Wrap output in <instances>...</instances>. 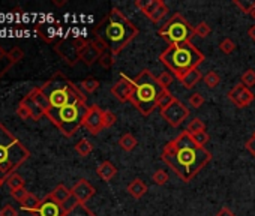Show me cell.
<instances>
[{
	"label": "cell",
	"mask_w": 255,
	"mask_h": 216,
	"mask_svg": "<svg viewBox=\"0 0 255 216\" xmlns=\"http://www.w3.org/2000/svg\"><path fill=\"white\" fill-rule=\"evenodd\" d=\"M161 158L183 182H191L212 161V153L195 144L192 135L183 131L165 144Z\"/></svg>",
	"instance_id": "cell-1"
},
{
	"label": "cell",
	"mask_w": 255,
	"mask_h": 216,
	"mask_svg": "<svg viewBox=\"0 0 255 216\" xmlns=\"http://www.w3.org/2000/svg\"><path fill=\"white\" fill-rule=\"evenodd\" d=\"M93 35L101 39L116 56L138 35V29L117 8H113L93 29Z\"/></svg>",
	"instance_id": "cell-2"
},
{
	"label": "cell",
	"mask_w": 255,
	"mask_h": 216,
	"mask_svg": "<svg viewBox=\"0 0 255 216\" xmlns=\"http://www.w3.org/2000/svg\"><path fill=\"white\" fill-rule=\"evenodd\" d=\"M159 60L168 68L176 78L180 80L189 71L198 68L204 60V56L192 42H186L168 45V48L161 53Z\"/></svg>",
	"instance_id": "cell-3"
},
{
	"label": "cell",
	"mask_w": 255,
	"mask_h": 216,
	"mask_svg": "<svg viewBox=\"0 0 255 216\" xmlns=\"http://www.w3.org/2000/svg\"><path fill=\"white\" fill-rule=\"evenodd\" d=\"M30 156L29 149L0 123V180L6 182Z\"/></svg>",
	"instance_id": "cell-4"
},
{
	"label": "cell",
	"mask_w": 255,
	"mask_h": 216,
	"mask_svg": "<svg viewBox=\"0 0 255 216\" xmlns=\"http://www.w3.org/2000/svg\"><path fill=\"white\" fill-rule=\"evenodd\" d=\"M165 89L158 83V78L149 69H143L132 80V96L131 102L141 114L149 116L156 107L158 99Z\"/></svg>",
	"instance_id": "cell-5"
},
{
	"label": "cell",
	"mask_w": 255,
	"mask_h": 216,
	"mask_svg": "<svg viewBox=\"0 0 255 216\" xmlns=\"http://www.w3.org/2000/svg\"><path fill=\"white\" fill-rule=\"evenodd\" d=\"M41 90L47 96L50 108H60L75 102H86V95L78 86L57 72L50 80L41 86ZM48 108V110H50Z\"/></svg>",
	"instance_id": "cell-6"
},
{
	"label": "cell",
	"mask_w": 255,
	"mask_h": 216,
	"mask_svg": "<svg viewBox=\"0 0 255 216\" xmlns=\"http://www.w3.org/2000/svg\"><path fill=\"white\" fill-rule=\"evenodd\" d=\"M89 111V107L86 102H75V104H69L60 108H50L45 113L50 119V122L57 126V129L66 135V137H72L84 122V117Z\"/></svg>",
	"instance_id": "cell-7"
},
{
	"label": "cell",
	"mask_w": 255,
	"mask_h": 216,
	"mask_svg": "<svg viewBox=\"0 0 255 216\" xmlns=\"http://www.w3.org/2000/svg\"><path fill=\"white\" fill-rule=\"evenodd\" d=\"M158 35L168 45L186 44L191 42L194 36V27L185 17H182L180 14H174L165 24H162L161 29L158 30Z\"/></svg>",
	"instance_id": "cell-8"
},
{
	"label": "cell",
	"mask_w": 255,
	"mask_h": 216,
	"mask_svg": "<svg viewBox=\"0 0 255 216\" xmlns=\"http://www.w3.org/2000/svg\"><path fill=\"white\" fill-rule=\"evenodd\" d=\"M87 44L89 41H86L84 38H69L57 42L54 50L63 57L66 63L74 65L77 60H80V53Z\"/></svg>",
	"instance_id": "cell-9"
},
{
	"label": "cell",
	"mask_w": 255,
	"mask_h": 216,
	"mask_svg": "<svg viewBox=\"0 0 255 216\" xmlns=\"http://www.w3.org/2000/svg\"><path fill=\"white\" fill-rule=\"evenodd\" d=\"M162 117L165 119V122L173 126V128H177L183 123V120H186L188 116H189V108L185 105L180 99L176 98V101L167 107L165 110H162L161 111Z\"/></svg>",
	"instance_id": "cell-10"
},
{
	"label": "cell",
	"mask_w": 255,
	"mask_h": 216,
	"mask_svg": "<svg viewBox=\"0 0 255 216\" xmlns=\"http://www.w3.org/2000/svg\"><path fill=\"white\" fill-rule=\"evenodd\" d=\"M108 50V47L98 38H95L93 41H89V44L83 48L80 53V60L87 65L92 66L95 62H99L101 56Z\"/></svg>",
	"instance_id": "cell-11"
},
{
	"label": "cell",
	"mask_w": 255,
	"mask_h": 216,
	"mask_svg": "<svg viewBox=\"0 0 255 216\" xmlns=\"http://www.w3.org/2000/svg\"><path fill=\"white\" fill-rule=\"evenodd\" d=\"M83 126L90 132V134H99L104 129V110L99 108L98 105L89 107V111L84 117Z\"/></svg>",
	"instance_id": "cell-12"
},
{
	"label": "cell",
	"mask_w": 255,
	"mask_h": 216,
	"mask_svg": "<svg viewBox=\"0 0 255 216\" xmlns=\"http://www.w3.org/2000/svg\"><path fill=\"white\" fill-rule=\"evenodd\" d=\"M228 99L233 102L236 107H239V108H245V107H249L252 102H254V99H255V96H254V93L251 92V89H248V87H245L242 83L240 84H236L233 89H231L230 92H228Z\"/></svg>",
	"instance_id": "cell-13"
},
{
	"label": "cell",
	"mask_w": 255,
	"mask_h": 216,
	"mask_svg": "<svg viewBox=\"0 0 255 216\" xmlns=\"http://www.w3.org/2000/svg\"><path fill=\"white\" fill-rule=\"evenodd\" d=\"M111 93L120 102H131L132 96V80L123 74H120L119 81L111 87Z\"/></svg>",
	"instance_id": "cell-14"
},
{
	"label": "cell",
	"mask_w": 255,
	"mask_h": 216,
	"mask_svg": "<svg viewBox=\"0 0 255 216\" xmlns=\"http://www.w3.org/2000/svg\"><path fill=\"white\" fill-rule=\"evenodd\" d=\"M35 216H65V210L60 203H57L51 195L41 200L39 207L35 210Z\"/></svg>",
	"instance_id": "cell-15"
},
{
	"label": "cell",
	"mask_w": 255,
	"mask_h": 216,
	"mask_svg": "<svg viewBox=\"0 0 255 216\" xmlns=\"http://www.w3.org/2000/svg\"><path fill=\"white\" fill-rule=\"evenodd\" d=\"M71 192H72V195H74L80 203L86 204L87 200H90L92 197L95 195L96 191H95V188L92 186L86 179H80V180L72 186Z\"/></svg>",
	"instance_id": "cell-16"
},
{
	"label": "cell",
	"mask_w": 255,
	"mask_h": 216,
	"mask_svg": "<svg viewBox=\"0 0 255 216\" xmlns=\"http://www.w3.org/2000/svg\"><path fill=\"white\" fill-rule=\"evenodd\" d=\"M164 3L162 0H137L135 6L140 9L146 17L152 18L153 14L159 9V6Z\"/></svg>",
	"instance_id": "cell-17"
},
{
	"label": "cell",
	"mask_w": 255,
	"mask_h": 216,
	"mask_svg": "<svg viewBox=\"0 0 255 216\" xmlns=\"http://www.w3.org/2000/svg\"><path fill=\"white\" fill-rule=\"evenodd\" d=\"M126 192L134 197L135 200H140L146 192H147V185L141 180V179H134L128 186H126Z\"/></svg>",
	"instance_id": "cell-18"
},
{
	"label": "cell",
	"mask_w": 255,
	"mask_h": 216,
	"mask_svg": "<svg viewBox=\"0 0 255 216\" xmlns=\"http://www.w3.org/2000/svg\"><path fill=\"white\" fill-rule=\"evenodd\" d=\"M96 174L99 176L101 180L104 182H110L116 174H117V168L116 165L110 161H104L98 168H96Z\"/></svg>",
	"instance_id": "cell-19"
},
{
	"label": "cell",
	"mask_w": 255,
	"mask_h": 216,
	"mask_svg": "<svg viewBox=\"0 0 255 216\" xmlns=\"http://www.w3.org/2000/svg\"><path fill=\"white\" fill-rule=\"evenodd\" d=\"M21 104L23 105H26L27 107V110L30 111V116H32V120H39L41 117H44L45 116V110H42L29 95H26L24 98L21 99Z\"/></svg>",
	"instance_id": "cell-20"
},
{
	"label": "cell",
	"mask_w": 255,
	"mask_h": 216,
	"mask_svg": "<svg viewBox=\"0 0 255 216\" xmlns=\"http://www.w3.org/2000/svg\"><path fill=\"white\" fill-rule=\"evenodd\" d=\"M203 78V75H201V72H200V69L198 68H195V69H192V71H189L188 74H185L179 81L183 84V87L185 89H194V86L195 84H198V81Z\"/></svg>",
	"instance_id": "cell-21"
},
{
	"label": "cell",
	"mask_w": 255,
	"mask_h": 216,
	"mask_svg": "<svg viewBox=\"0 0 255 216\" xmlns=\"http://www.w3.org/2000/svg\"><path fill=\"white\" fill-rule=\"evenodd\" d=\"M30 98L42 108V110H45V113H47V110L50 108V104H48V99H47V96L44 95V92L41 90V87H35V89H32V92H29L27 93Z\"/></svg>",
	"instance_id": "cell-22"
},
{
	"label": "cell",
	"mask_w": 255,
	"mask_h": 216,
	"mask_svg": "<svg viewBox=\"0 0 255 216\" xmlns=\"http://www.w3.org/2000/svg\"><path fill=\"white\" fill-rule=\"evenodd\" d=\"M50 195H51V198H54L57 203L63 204L69 197L72 195V192H71V189H68L65 185H57V186L50 192Z\"/></svg>",
	"instance_id": "cell-23"
},
{
	"label": "cell",
	"mask_w": 255,
	"mask_h": 216,
	"mask_svg": "<svg viewBox=\"0 0 255 216\" xmlns=\"http://www.w3.org/2000/svg\"><path fill=\"white\" fill-rule=\"evenodd\" d=\"M36 32L39 33V36L44 41H47V42H53L59 36V30L57 29H54L51 26H44V24H38Z\"/></svg>",
	"instance_id": "cell-24"
},
{
	"label": "cell",
	"mask_w": 255,
	"mask_h": 216,
	"mask_svg": "<svg viewBox=\"0 0 255 216\" xmlns=\"http://www.w3.org/2000/svg\"><path fill=\"white\" fill-rule=\"evenodd\" d=\"M137 138L132 135V134H129V132H126V134H123L122 137H120V140H119V146L125 150V152H132L135 147H137Z\"/></svg>",
	"instance_id": "cell-25"
},
{
	"label": "cell",
	"mask_w": 255,
	"mask_h": 216,
	"mask_svg": "<svg viewBox=\"0 0 255 216\" xmlns=\"http://www.w3.org/2000/svg\"><path fill=\"white\" fill-rule=\"evenodd\" d=\"M14 62L11 60L9 54L3 50L2 47H0V78H2L6 72L12 68Z\"/></svg>",
	"instance_id": "cell-26"
},
{
	"label": "cell",
	"mask_w": 255,
	"mask_h": 216,
	"mask_svg": "<svg viewBox=\"0 0 255 216\" xmlns=\"http://www.w3.org/2000/svg\"><path fill=\"white\" fill-rule=\"evenodd\" d=\"M21 209L23 210H27V212H33L35 213V210L39 207V204H41V200H38L33 194H30V192H29V194H27V197L24 198V200H23L21 203Z\"/></svg>",
	"instance_id": "cell-27"
},
{
	"label": "cell",
	"mask_w": 255,
	"mask_h": 216,
	"mask_svg": "<svg viewBox=\"0 0 255 216\" xmlns=\"http://www.w3.org/2000/svg\"><path fill=\"white\" fill-rule=\"evenodd\" d=\"M99 86H101V81L99 80H96V78H86V80H83L81 83H80V89H81V92L86 95V93H93V92H96L98 89H99Z\"/></svg>",
	"instance_id": "cell-28"
},
{
	"label": "cell",
	"mask_w": 255,
	"mask_h": 216,
	"mask_svg": "<svg viewBox=\"0 0 255 216\" xmlns=\"http://www.w3.org/2000/svg\"><path fill=\"white\" fill-rule=\"evenodd\" d=\"M75 152H77L80 156H89L92 152H93V144H92L89 140L83 138V140H80V141L75 144Z\"/></svg>",
	"instance_id": "cell-29"
},
{
	"label": "cell",
	"mask_w": 255,
	"mask_h": 216,
	"mask_svg": "<svg viewBox=\"0 0 255 216\" xmlns=\"http://www.w3.org/2000/svg\"><path fill=\"white\" fill-rule=\"evenodd\" d=\"M174 101H176V96H173V93H170L168 90H164V92H162V95L159 96V99H158V108H159L161 111L165 110V108L170 107Z\"/></svg>",
	"instance_id": "cell-30"
},
{
	"label": "cell",
	"mask_w": 255,
	"mask_h": 216,
	"mask_svg": "<svg viewBox=\"0 0 255 216\" xmlns=\"http://www.w3.org/2000/svg\"><path fill=\"white\" fill-rule=\"evenodd\" d=\"M65 216H95V213L92 212L86 204L80 203V204H77L72 210L66 212Z\"/></svg>",
	"instance_id": "cell-31"
},
{
	"label": "cell",
	"mask_w": 255,
	"mask_h": 216,
	"mask_svg": "<svg viewBox=\"0 0 255 216\" xmlns=\"http://www.w3.org/2000/svg\"><path fill=\"white\" fill-rule=\"evenodd\" d=\"M186 131L189 135H194V134H198V132H203V131H206V125H204V122L201 119H198V117H195V119H192L191 122L188 123V126H186Z\"/></svg>",
	"instance_id": "cell-32"
},
{
	"label": "cell",
	"mask_w": 255,
	"mask_h": 216,
	"mask_svg": "<svg viewBox=\"0 0 255 216\" xmlns=\"http://www.w3.org/2000/svg\"><path fill=\"white\" fill-rule=\"evenodd\" d=\"M203 81H204V84H206L209 89H215V87L221 83V77L218 75V72L210 71V72H207V74L203 77Z\"/></svg>",
	"instance_id": "cell-33"
},
{
	"label": "cell",
	"mask_w": 255,
	"mask_h": 216,
	"mask_svg": "<svg viewBox=\"0 0 255 216\" xmlns=\"http://www.w3.org/2000/svg\"><path fill=\"white\" fill-rule=\"evenodd\" d=\"M6 185H8V188H9L11 192H12V191L20 189V188H24V180H23L21 176H18L17 173H14V174H11V176L8 177Z\"/></svg>",
	"instance_id": "cell-34"
},
{
	"label": "cell",
	"mask_w": 255,
	"mask_h": 216,
	"mask_svg": "<svg viewBox=\"0 0 255 216\" xmlns=\"http://www.w3.org/2000/svg\"><path fill=\"white\" fill-rule=\"evenodd\" d=\"M158 78V83L162 86V87H164L165 90L173 84V81H174V75L171 74V72L170 71H165V72H161V74L156 77Z\"/></svg>",
	"instance_id": "cell-35"
},
{
	"label": "cell",
	"mask_w": 255,
	"mask_h": 216,
	"mask_svg": "<svg viewBox=\"0 0 255 216\" xmlns=\"http://www.w3.org/2000/svg\"><path fill=\"white\" fill-rule=\"evenodd\" d=\"M212 33V29H210V26H209L207 23H204V21H201V23H198L197 26L194 27V35L195 36H198V38H207L209 35Z\"/></svg>",
	"instance_id": "cell-36"
},
{
	"label": "cell",
	"mask_w": 255,
	"mask_h": 216,
	"mask_svg": "<svg viewBox=\"0 0 255 216\" xmlns=\"http://www.w3.org/2000/svg\"><path fill=\"white\" fill-rule=\"evenodd\" d=\"M219 50L224 53V54H231L234 50H236V44L233 39H230V38H225L219 42Z\"/></svg>",
	"instance_id": "cell-37"
},
{
	"label": "cell",
	"mask_w": 255,
	"mask_h": 216,
	"mask_svg": "<svg viewBox=\"0 0 255 216\" xmlns=\"http://www.w3.org/2000/svg\"><path fill=\"white\" fill-rule=\"evenodd\" d=\"M242 84L248 89L255 86V71L254 69H246L242 75Z\"/></svg>",
	"instance_id": "cell-38"
},
{
	"label": "cell",
	"mask_w": 255,
	"mask_h": 216,
	"mask_svg": "<svg viewBox=\"0 0 255 216\" xmlns=\"http://www.w3.org/2000/svg\"><path fill=\"white\" fill-rule=\"evenodd\" d=\"M99 63H101V66L102 68H105V69H110L113 65H114V54L110 51V50H107L102 56H101V59H99Z\"/></svg>",
	"instance_id": "cell-39"
},
{
	"label": "cell",
	"mask_w": 255,
	"mask_h": 216,
	"mask_svg": "<svg viewBox=\"0 0 255 216\" xmlns=\"http://www.w3.org/2000/svg\"><path fill=\"white\" fill-rule=\"evenodd\" d=\"M188 102H189V105L192 108H200L204 104V96L201 93L195 92V93H192L189 98H188Z\"/></svg>",
	"instance_id": "cell-40"
},
{
	"label": "cell",
	"mask_w": 255,
	"mask_h": 216,
	"mask_svg": "<svg viewBox=\"0 0 255 216\" xmlns=\"http://www.w3.org/2000/svg\"><path fill=\"white\" fill-rule=\"evenodd\" d=\"M152 180H153L158 186H162V185H165V183L168 182V174H167L164 170H158V171L153 173Z\"/></svg>",
	"instance_id": "cell-41"
},
{
	"label": "cell",
	"mask_w": 255,
	"mask_h": 216,
	"mask_svg": "<svg viewBox=\"0 0 255 216\" xmlns=\"http://www.w3.org/2000/svg\"><path fill=\"white\" fill-rule=\"evenodd\" d=\"M234 5H236L237 8H240L242 12L251 14V11L255 8V0H251V2H245V0H234Z\"/></svg>",
	"instance_id": "cell-42"
},
{
	"label": "cell",
	"mask_w": 255,
	"mask_h": 216,
	"mask_svg": "<svg viewBox=\"0 0 255 216\" xmlns=\"http://www.w3.org/2000/svg\"><path fill=\"white\" fill-rule=\"evenodd\" d=\"M116 122H117V116L113 111L104 110V128H111L113 125H116Z\"/></svg>",
	"instance_id": "cell-43"
},
{
	"label": "cell",
	"mask_w": 255,
	"mask_h": 216,
	"mask_svg": "<svg viewBox=\"0 0 255 216\" xmlns=\"http://www.w3.org/2000/svg\"><path fill=\"white\" fill-rule=\"evenodd\" d=\"M192 140L195 141V144H198L200 147H206V144L209 143L210 137H209V134H207L206 131H203V132L194 134V135H192Z\"/></svg>",
	"instance_id": "cell-44"
},
{
	"label": "cell",
	"mask_w": 255,
	"mask_h": 216,
	"mask_svg": "<svg viewBox=\"0 0 255 216\" xmlns=\"http://www.w3.org/2000/svg\"><path fill=\"white\" fill-rule=\"evenodd\" d=\"M167 14H168V6H167L165 3H162V5L159 6V9L153 14V17H152L150 20H152L153 23H159V21H161L162 18H164Z\"/></svg>",
	"instance_id": "cell-45"
},
{
	"label": "cell",
	"mask_w": 255,
	"mask_h": 216,
	"mask_svg": "<svg viewBox=\"0 0 255 216\" xmlns=\"http://www.w3.org/2000/svg\"><path fill=\"white\" fill-rule=\"evenodd\" d=\"M8 54H9V57H11V60H12L14 63L20 62L23 57H24V51H23L20 47H14L11 51H8Z\"/></svg>",
	"instance_id": "cell-46"
},
{
	"label": "cell",
	"mask_w": 255,
	"mask_h": 216,
	"mask_svg": "<svg viewBox=\"0 0 255 216\" xmlns=\"http://www.w3.org/2000/svg\"><path fill=\"white\" fill-rule=\"evenodd\" d=\"M17 116L21 119V120H27V119H32V116H30V111L27 110V107L26 105H23L21 102L18 104V107H17Z\"/></svg>",
	"instance_id": "cell-47"
},
{
	"label": "cell",
	"mask_w": 255,
	"mask_h": 216,
	"mask_svg": "<svg viewBox=\"0 0 255 216\" xmlns=\"http://www.w3.org/2000/svg\"><path fill=\"white\" fill-rule=\"evenodd\" d=\"M77 204H80V201H78L74 195H71V197H69V198L62 204V207H63V210H65V213H66V212H69V210H72Z\"/></svg>",
	"instance_id": "cell-48"
},
{
	"label": "cell",
	"mask_w": 255,
	"mask_h": 216,
	"mask_svg": "<svg viewBox=\"0 0 255 216\" xmlns=\"http://www.w3.org/2000/svg\"><path fill=\"white\" fill-rule=\"evenodd\" d=\"M11 194H12V197H14L18 203H21L23 200H24V198L27 197L29 192L26 191V188H20V189H17V191H12Z\"/></svg>",
	"instance_id": "cell-49"
},
{
	"label": "cell",
	"mask_w": 255,
	"mask_h": 216,
	"mask_svg": "<svg viewBox=\"0 0 255 216\" xmlns=\"http://www.w3.org/2000/svg\"><path fill=\"white\" fill-rule=\"evenodd\" d=\"M0 216H17V210L11 204H6L0 209Z\"/></svg>",
	"instance_id": "cell-50"
},
{
	"label": "cell",
	"mask_w": 255,
	"mask_h": 216,
	"mask_svg": "<svg viewBox=\"0 0 255 216\" xmlns=\"http://www.w3.org/2000/svg\"><path fill=\"white\" fill-rule=\"evenodd\" d=\"M245 146H246V149H248V152L255 158V132L252 134V137L246 141V144H245Z\"/></svg>",
	"instance_id": "cell-51"
},
{
	"label": "cell",
	"mask_w": 255,
	"mask_h": 216,
	"mask_svg": "<svg viewBox=\"0 0 255 216\" xmlns=\"http://www.w3.org/2000/svg\"><path fill=\"white\" fill-rule=\"evenodd\" d=\"M216 216H236V215H234L233 210H230L228 207H222V209L216 213Z\"/></svg>",
	"instance_id": "cell-52"
},
{
	"label": "cell",
	"mask_w": 255,
	"mask_h": 216,
	"mask_svg": "<svg viewBox=\"0 0 255 216\" xmlns=\"http://www.w3.org/2000/svg\"><path fill=\"white\" fill-rule=\"evenodd\" d=\"M248 36H249L252 41H255V24H254V26L248 30Z\"/></svg>",
	"instance_id": "cell-53"
},
{
	"label": "cell",
	"mask_w": 255,
	"mask_h": 216,
	"mask_svg": "<svg viewBox=\"0 0 255 216\" xmlns=\"http://www.w3.org/2000/svg\"><path fill=\"white\" fill-rule=\"evenodd\" d=\"M249 15H251V17H252L254 20H255V8H254V9L251 11V14H249Z\"/></svg>",
	"instance_id": "cell-54"
},
{
	"label": "cell",
	"mask_w": 255,
	"mask_h": 216,
	"mask_svg": "<svg viewBox=\"0 0 255 216\" xmlns=\"http://www.w3.org/2000/svg\"><path fill=\"white\" fill-rule=\"evenodd\" d=\"M5 182H2V180H0V188H2V185H3Z\"/></svg>",
	"instance_id": "cell-55"
}]
</instances>
